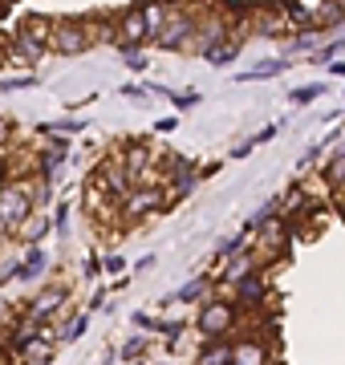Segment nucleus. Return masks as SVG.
<instances>
[{"mask_svg": "<svg viewBox=\"0 0 345 365\" xmlns=\"http://www.w3.org/2000/svg\"><path fill=\"white\" fill-rule=\"evenodd\" d=\"M49 227H53V220H49V215H29V220L21 223V235L29 240V248H37L41 240H45V232H49Z\"/></svg>", "mask_w": 345, "mask_h": 365, "instance_id": "nucleus-19", "label": "nucleus"}, {"mask_svg": "<svg viewBox=\"0 0 345 365\" xmlns=\"http://www.w3.org/2000/svg\"><path fill=\"white\" fill-rule=\"evenodd\" d=\"M25 365H53V353H37V357H25Z\"/></svg>", "mask_w": 345, "mask_h": 365, "instance_id": "nucleus-37", "label": "nucleus"}, {"mask_svg": "<svg viewBox=\"0 0 345 365\" xmlns=\"http://www.w3.org/2000/svg\"><path fill=\"white\" fill-rule=\"evenodd\" d=\"M236 300L240 304H256V300H264V292H268V284H264V276L260 272H248L244 280H236Z\"/></svg>", "mask_w": 345, "mask_h": 365, "instance_id": "nucleus-14", "label": "nucleus"}, {"mask_svg": "<svg viewBox=\"0 0 345 365\" xmlns=\"http://www.w3.org/2000/svg\"><path fill=\"white\" fill-rule=\"evenodd\" d=\"M146 349H150L146 333H134V337H126V345H122V361H138Z\"/></svg>", "mask_w": 345, "mask_h": 365, "instance_id": "nucleus-22", "label": "nucleus"}, {"mask_svg": "<svg viewBox=\"0 0 345 365\" xmlns=\"http://www.w3.org/2000/svg\"><path fill=\"white\" fill-rule=\"evenodd\" d=\"M138 13H143V25L150 33V41L159 37V29L167 25V13H171V4L167 0H138Z\"/></svg>", "mask_w": 345, "mask_h": 365, "instance_id": "nucleus-9", "label": "nucleus"}, {"mask_svg": "<svg viewBox=\"0 0 345 365\" xmlns=\"http://www.w3.org/2000/svg\"><path fill=\"white\" fill-rule=\"evenodd\" d=\"M13 49H16V57H21L25 66H37L41 57L49 53V45H41V41L33 37V33H25V29L16 25V41H13Z\"/></svg>", "mask_w": 345, "mask_h": 365, "instance_id": "nucleus-12", "label": "nucleus"}, {"mask_svg": "<svg viewBox=\"0 0 345 365\" xmlns=\"http://www.w3.org/2000/svg\"><path fill=\"white\" fill-rule=\"evenodd\" d=\"M292 61L289 57H280V61H260L256 69H248V73H240V81H256V78H277V73H284Z\"/></svg>", "mask_w": 345, "mask_h": 365, "instance_id": "nucleus-20", "label": "nucleus"}, {"mask_svg": "<svg viewBox=\"0 0 345 365\" xmlns=\"http://www.w3.org/2000/svg\"><path fill=\"white\" fill-rule=\"evenodd\" d=\"M341 4H345V0H341Z\"/></svg>", "mask_w": 345, "mask_h": 365, "instance_id": "nucleus-45", "label": "nucleus"}, {"mask_svg": "<svg viewBox=\"0 0 345 365\" xmlns=\"http://www.w3.org/2000/svg\"><path fill=\"white\" fill-rule=\"evenodd\" d=\"M345 49V41H329V45H321L317 53H313V66H329V61H337V53Z\"/></svg>", "mask_w": 345, "mask_h": 365, "instance_id": "nucleus-24", "label": "nucleus"}, {"mask_svg": "<svg viewBox=\"0 0 345 365\" xmlns=\"http://www.w3.org/2000/svg\"><path fill=\"white\" fill-rule=\"evenodd\" d=\"M167 98H171L179 110H191V106H200V93H195V90H191V93H167Z\"/></svg>", "mask_w": 345, "mask_h": 365, "instance_id": "nucleus-31", "label": "nucleus"}, {"mask_svg": "<svg viewBox=\"0 0 345 365\" xmlns=\"http://www.w3.org/2000/svg\"><path fill=\"white\" fill-rule=\"evenodd\" d=\"M313 25H321V29H333V25H341L345 21V4L341 0H313Z\"/></svg>", "mask_w": 345, "mask_h": 365, "instance_id": "nucleus-13", "label": "nucleus"}, {"mask_svg": "<svg viewBox=\"0 0 345 365\" xmlns=\"http://www.w3.org/2000/svg\"><path fill=\"white\" fill-rule=\"evenodd\" d=\"M203 57H207V66H215V69L232 66V61L240 57V37H227V41H220V45H212Z\"/></svg>", "mask_w": 345, "mask_h": 365, "instance_id": "nucleus-15", "label": "nucleus"}, {"mask_svg": "<svg viewBox=\"0 0 345 365\" xmlns=\"http://www.w3.org/2000/svg\"><path fill=\"white\" fill-rule=\"evenodd\" d=\"M321 93H325V86H305V90H292L289 102L292 106H309V102H317Z\"/></svg>", "mask_w": 345, "mask_h": 365, "instance_id": "nucleus-27", "label": "nucleus"}, {"mask_svg": "<svg viewBox=\"0 0 345 365\" xmlns=\"http://www.w3.org/2000/svg\"><path fill=\"white\" fill-rule=\"evenodd\" d=\"M232 357H236V365H268L264 345H256V341H240V345H232Z\"/></svg>", "mask_w": 345, "mask_h": 365, "instance_id": "nucleus-17", "label": "nucleus"}, {"mask_svg": "<svg viewBox=\"0 0 345 365\" xmlns=\"http://www.w3.org/2000/svg\"><path fill=\"white\" fill-rule=\"evenodd\" d=\"M98 41L86 21H57L49 29V53H61V57H81V53H90V45Z\"/></svg>", "mask_w": 345, "mask_h": 365, "instance_id": "nucleus-1", "label": "nucleus"}, {"mask_svg": "<svg viewBox=\"0 0 345 365\" xmlns=\"http://www.w3.org/2000/svg\"><path fill=\"white\" fill-rule=\"evenodd\" d=\"M309 45H317V37H309V33H305V37H297V41H292L289 49H309Z\"/></svg>", "mask_w": 345, "mask_h": 365, "instance_id": "nucleus-39", "label": "nucleus"}, {"mask_svg": "<svg viewBox=\"0 0 345 365\" xmlns=\"http://www.w3.org/2000/svg\"><path fill=\"white\" fill-rule=\"evenodd\" d=\"M159 207H163V187H143V191H130L122 199L126 215H146V211H159Z\"/></svg>", "mask_w": 345, "mask_h": 365, "instance_id": "nucleus-7", "label": "nucleus"}, {"mask_svg": "<svg viewBox=\"0 0 345 365\" xmlns=\"http://www.w3.org/2000/svg\"><path fill=\"white\" fill-rule=\"evenodd\" d=\"M244 248H248V232L240 227V232L232 235V240H224V244L215 248V256H220V260H232V256H240V252H244Z\"/></svg>", "mask_w": 345, "mask_h": 365, "instance_id": "nucleus-21", "label": "nucleus"}, {"mask_svg": "<svg viewBox=\"0 0 345 365\" xmlns=\"http://www.w3.org/2000/svg\"><path fill=\"white\" fill-rule=\"evenodd\" d=\"M329 73L333 78H345V61H329Z\"/></svg>", "mask_w": 345, "mask_h": 365, "instance_id": "nucleus-42", "label": "nucleus"}, {"mask_svg": "<svg viewBox=\"0 0 345 365\" xmlns=\"http://www.w3.org/2000/svg\"><path fill=\"white\" fill-rule=\"evenodd\" d=\"M86 276H102V260H98V256H90V260H86Z\"/></svg>", "mask_w": 345, "mask_h": 365, "instance_id": "nucleus-36", "label": "nucleus"}, {"mask_svg": "<svg viewBox=\"0 0 345 365\" xmlns=\"http://www.w3.org/2000/svg\"><path fill=\"white\" fill-rule=\"evenodd\" d=\"M134 325L143 329V333H155V329H159V321H155V317H146V313H134Z\"/></svg>", "mask_w": 345, "mask_h": 365, "instance_id": "nucleus-33", "label": "nucleus"}, {"mask_svg": "<svg viewBox=\"0 0 345 365\" xmlns=\"http://www.w3.org/2000/svg\"><path fill=\"white\" fill-rule=\"evenodd\" d=\"M126 365H143V357H138V361H126Z\"/></svg>", "mask_w": 345, "mask_h": 365, "instance_id": "nucleus-44", "label": "nucleus"}, {"mask_svg": "<svg viewBox=\"0 0 345 365\" xmlns=\"http://www.w3.org/2000/svg\"><path fill=\"white\" fill-rule=\"evenodd\" d=\"M66 297H69V288H57V284L45 288V292H41V297L29 304V317H33V321H45L53 309H61V304H66Z\"/></svg>", "mask_w": 345, "mask_h": 365, "instance_id": "nucleus-10", "label": "nucleus"}, {"mask_svg": "<svg viewBox=\"0 0 345 365\" xmlns=\"http://www.w3.org/2000/svg\"><path fill=\"white\" fill-rule=\"evenodd\" d=\"M45 264H49L45 248H29V256L16 264V280H37V276L45 272Z\"/></svg>", "mask_w": 345, "mask_h": 365, "instance_id": "nucleus-16", "label": "nucleus"}, {"mask_svg": "<svg viewBox=\"0 0 345 365\" xmlns=\"http://www.w3.org/2000/svg\"><path fill=\"white\" fill-rule=\"evenodd\" d=\"M195 25H200V16L191 13V9H171L167 13V25L159 29V49H187L191 41H195Z\"/></svg>", "mask_w": 345, "mask_h": 365, "instance_id": "nucleus-2", "label": "nucleus"}, {"mask_svg": "<svg viewBox=\"0 0 345 365\" xmlns=\"http://www.w3.org/2000/svg\"><path fill=\"white\" fill-rule=\"evenodd\" d=\"M118 33H122V45H143V41H150V33H146V25H143V13H138V4H134L130 13H122Z\"/></svg>", "mask_w": 345, "mask_h": 365, "instance_id": "nucleus-11", "label": "nucleus"}, {"mask_svg": "<svg viewBox=\"0 0 345 365\" xmlns=\"http://www.w3.org/2000/svg\"><path fill=\"white\" fill-rule=\"evenodd\" d=\"M212 276H200V280H187L183 288H179V292H175V300H179V304H195V300H203L207 297V292H212Z\"/></svg>", "mask_w": 345, "mask_h": 365, "instance_id": "nucleus-18", "label": "nucleus"}, {"mask_svg": "<svg viewBox=\"0 0 345 365\" xmlns=\"http://www.w3.org/2000/svg\"><path fill=\"white\" fill-rule=\"evenodd\" d=\"M45 130H66V134H78V130H86V118H69V122H49V126H45Z\"/></svg>", "mask_w": 345, "mask_h": 365, "instance_id": "nucleus-29", "label": "nucleus"}, {"mask_svg": "<svg viewBox=\"0 0 345 365\" xmlns=\"http://www.w3.org/2000/svg\"><path fill=\"white\" fill-rule=\"evenodd\" d=\"M195 325H200L203 337H227L232 329H236V304H227V300H207L195 317Z\"/></svg>", "mask_w": 345, "mask_h": 365, "instance_id": "nucleus-4", "label": "nucleus"}, {"mask_svg": "<svg viewBox=\"0 0 345 365\" xmlns=\"http://www.w3.org/2000/svg\"><path fill=\"white\" fill-rule=\"evenodd\" d=\"M53 232L61 235V240L69 235V207H66V203H61V207L53 211Z\"/></svg>", "mask_w": 345, "mask_h": 365, "instance_id": "nucleus-30", "label": "nucleus"}, {"mask_svg": "<svg viewBox=\"0 0 345 365\" xmlns=\"http://www.w3.org/2000/svg\"><path fill=\"white\" fill-rule=\"evenodd\" d=\"M102 304H106V288H98V292H93V297H90V309H86V313H98Z\"/></svg>", "mask_w": 345, "mask_h": 365, "instance_id": "nucleus-35", "label": "nucleus"}, {"mask_svg": "<svg viewBox=\"0 0 345 365\" xmlns=\"http://www.w3.org/2000/svg\"><path fill=\"white\" fill-rule=\"evenodd\" d=\"M33 86H37V78H33V73H25V78H9L4 86H0V90H9V93H21V90H33Z\"/></svg>", "mask_w": 345, "mask_h": 365, "instance_id": "nucleus-28", "label": "nucleus"}, {"mask_svg": "<svg viewBox=\"0 0 345 365\" xmlns=\"http://www.w3.org/2000/svg\"><path fill=\"white\" fill-rule=\"evenodd\" d=\"M252 150H256V146H252V143H240V146H236V150H232V158H248V155H252Z\"/></svg>", "mask_w": 345, "mask_h": 365, "instance_id": "nucleus-40", "label": "nucleus"}, {"mask_svg": "<svg viewBox=\"0 0 345 365\" xmlns=\"http://www.w3.org/2000/svg\"><path fill=\"white\" fill-rule=\"evenodd\" d=\"M102 272L122 276V272H126V260H122V256H106V260H102Z\"/></svg>", "mask_w": 345, "mask_h": 365, "instance_id": "nucleus-32", "label": "nucleus"}, {"mask_svg": "<svg viewBox=\"0 0 345 365\" xmlns=\"http://www.w3.org/2000/svg\"><path fill=\"white\" fill-rule=\"evenodd\" d=\"M248 272H256V248H244L240 256H232V260L224 264V276H220V284H236V280H244Z\"/></svg>", "mask_w": 345, "mask_h": 365, "instance_id": "nucleus-8", "label": "nucleus"}, {"mask_svg": "<svg viewBox=\"0 0 345 365\" xmlns=\"http://www.w3.org/2000/svg\"><path fill=\"white\" fill-rule=\"evenodd\" d=\"M220 41H227V21H224L220 13L207 16V21H200V25H195V41H191V45H195L200 53H207L212 45H220Z\"/></svg>", "mask_w": 345, "mask_h": 365, "instance_id": "nucleus-6", "label": "nucleus"}, {"mask_svg": "<svg viewBox=\"0 0 345 365\" xmlns=\"http://www.w3.org/2000/svg\"><path fill=\"white\" fill-rule=\"evenodd\" d=\"M122 61H126V69H138V73H143L146 69V53L138 49V45H122Z\"/></svg>", "mask_w": 345, "mask_h": 365, "instance_id": "nucleus-26", "label": "nucleus"}, {"mask_svg": "<svg viewBox=\"0 0 345 365\" xmlns=\"http://www.w3.org/2000/svg\"><path fill=\"white\" fill-rule=\"evenodd\" d=\"M86 329H90V313H78L66 329H61V341H78L81 333H86Z\"/></svg>", "mask_w": 345, "mask_h": 365, "instance_id": "nucleus-23", "label": "nucleus"}, {"mask_svg": "<svg viewBox=\"0 0 345 365\" xmlns=\"http://www.w3.org/2000/svg\"><path fill=\"white\" fill-rule=\"evenodd\" d=\"M4 138H9V122L0 118V146H4Z\"/></svg>", "mask_w": 345, "mask_h": 365, "instance_id": "nucleus-43", "label": "nucleus"}, {"mask_svg": "<svg viewBox=\"0 0 345 365\" xmlns=\"http://www.w3.org/2000/svg\"><path fill=\"white\" fill-rule=\"evenodd\" d=\"M175 126H179V118H159V130H163V134H171Z\"/></svg>", "mask_w": 345, "mask_h": 365, "instance_id": "nucleus-41", "label": "nucleus"}, {"mask_svg": "<svg viewBox=\"0 0 345 365\" xmlns=\"http://www.w3.org/2000/svg\"><path fill=\"white\" fill-rule=\"evenodd\" d=\"M122 98H130V102H146V90H138V86H122Z\"/></svg>", "mask_w": 345, "mask_h": 365, "instance_id": "nucleus-34", "label": "nucleus"}, {"mask_svg": "<svg viewBox=\"0 0 345 365\" xmlns=\"http://www.w3.org/2000/svg\"><path fill=\"white\" fill-rule=\"evenodd\" d=\"M69 163V143L61 138V143H49V146H41V155H37V167H41V182H53L57 179V170Z\"/></svg>", "mask_w": 345, "mask_h": 365, "instance_id": "nucleus-5", "label": "nucleus"}, {"mask_svg": "<svg viewBox=\"0 0 345 365\" xmlns=\"http://www.w3.org/2000/svg\"><path fill=\"white\" fill-rule=\"evenodd\" d=\"M272 138H277V126H268V130H260V134H256V143H252V146H260V143H272Z\"/></svg>", "mask_w": 345, "mask_h": 365, "instance_id": "nucleus-38", "label": "nucleus"}, {"mask_svg": "<svg viewBox=\"0 0 345 365\" xmlns=\"http://www.w3.org/2000/svg\"><path fill=\"white\" fill-rule=\"evenodd\" d=\"M284 21H280V16H260V21H256V33H260V37H280V33H284Z\"/></svg>", "mask_w": 345, "mask_h": 365, "instance_id": "nucleus-25", "label": "nucleus"}, {"mask_svg": "<svg viewBox=\"0 0 345 365\" xmlns=\"http://www.w3.org/2000/svg\"><path fill=\"white\" fill-rule=\"evenodd\" d=\"M33 215V195L25 187H0V232H16Z\"/></svg>", "mask_w": 345, "mask_h": 365, "instance_id": "nucleus-3", "label": "nucleus"}]
</instances>
